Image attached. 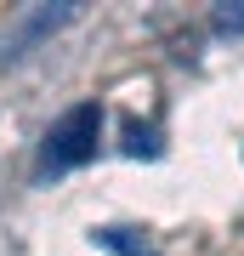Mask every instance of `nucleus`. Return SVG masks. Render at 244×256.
<instances>
[{
	"label": "nucleus",
	"mask_w": 244,
	"mask_h": 256,
	"mask_svg": "<svg viewBox=\"0 0 244 256\" xmlns=\"http://www.w3.org/2000/svg\"><path fill=\"white\" fill-rule=\"evenodd\" d=\"M210 28H216L222 40H244V0H222V6L210 12Z\"/></svg>",
	"instance_id": "obj_5"
},
{
	"label": "nucleus",
	"mask_w": 244,
	"mask_h": 256,
	"mask_svg": "<svg viewBox=\"0 0 244 256\" xmlns=\"http://www.w3.org/2000/svg\"><path fill=\"white\" fill-rule=\"evenodd\" d=\"M80 18V0H57V6H34L28 18H17L6 28V40H0V68H11V63H23L28 52L40 46V40H51L63 23Z\"/></svg>",
	"instance_id": "obj_2"
},
{
	"label": "nucleus",
	"mask_w": 244,
	"mask_h": 256,
	"mask_svg": "<svg viewBox=\"0 0 244 256\" xmlns=\"http://www.w3.org/2000/svg\"><path fill=\"white\" fill-rule=\"evenodd\" d=\"M102 120H108V108H102L97 97L74 102V108L57 120L51 131L40 137V176H63L74 171V165L97 160V142H102Z\"/></svg>",
	"instance_id": "obj_1"
},
{
	"label": "nucleus",
	"mask_w": 244,
	"mask_h": 256,
	"mask_svg": "<svg viewBox=\"0 0 244 256\" xmlns=\"http://www.w3.org/2000/svg\"><path fill=\"white\" fill-rule=\"evenodd\" d=\"M91 245L108 250V256H159L154 239H148L142 228H125V222H102V228H91Z\"/></svg>",
	"instance_id": "obj_3"
},
{
	"label": "nucleus",
	"mask_w": 244,
	"mask_h": 256,
	"mask_svg": "<svg viewBox=\"0 0 244 256\" xmlns=\"http://www.w3.org/2000/svg\"><path fill=\"white\" fill-rule=\"evenodd\" d=\"M119 148H125L131 160H159V154H165L159 131H154V126H136V120H125V142H119Z\"/></svg>",
	"instance_id": "obj_4"
}]
</instances>
